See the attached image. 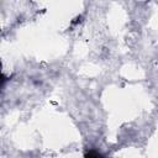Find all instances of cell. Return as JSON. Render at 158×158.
<instances>
[{"label": "cell", "mask_w": 158, "mask_h": 158, "mask_svg": "<svg viewBox=\"0 0 158 158\" xmlns=\"http://www.w3.org/2000/svg\"><path fill=\"white\" fill-rule=\"evenodd\" d=\"M84 158H104V156L96 151H89V152H86Z\"/></svg>", "instance_id": "obj_1"}, {"label": "cell", "mask_w": 158, "mask_h": 158, "mask_svg": "<svg viewBox=\"0 0 158 158\" xmlns=\"http://www.w3.org/2000/svg\"><path fill=\"white\" fill-rule=\"evenodd\" d=\"M0 67H1V65H0ZM5 80H6V78H5V77L1 74V70H0V88L2 86V84L5 83Z\"/></svg>", "instance_id": "obj_2"}]
</instances>
